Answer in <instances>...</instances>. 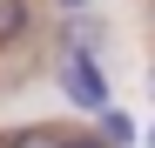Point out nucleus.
<instances>
[{"instance_id":"obj_7","label":"nucleus","mask_w":155,"mask_h":148,"mask_svg":"<svg viewBox=\"0 0 155 148\" xmlns=\"http://www.w3.org/2000/svg\"><path fill=\"white\" fill-rule=\"evenodd\" d=\"M148 148H155V128H148Z\"/></svg>"},{"instance_id":"obj_6","label":"nucleus","mask_w":155,"mask_h":148,"mask_svg":"<svg viewBox=\"0 0 155 148\" xmlns=\"http://www.w3.org/2000/svg\"><path fill=\"white\" fill-rule=\"evenodd\" d=\"M54 7H94V0H54Z\"/></svg>"},{"instance_id":"obj_5","label":"nucleus","mask_w":155,"mask_h":148,"mask_svg":"<svg viewBox=\"0 0 155 148\" xmlns=\"http://www.w3.org/2000/svg\"><path fill=\"white\" fill-rule=\"evenodd\" d=\"M68 148H115L108 135H68Z\"/></svg>"},{"instance_id":"obj_4","label":"nucleus","mask_w":155,"mask_h":148,"mask_svg":"<svg viewBox=\"0 0 155 148\" xmlns=\"http://www.w3.org/2000/svg\"><path fill=\"white\" fill-rule=\"evenodd\" d=\"M14 148H68V135H61V128H20Z\"/></svg>"},{"instance_id":"obj_3","label":"nucleus","mask_w":155,"mask_h":148,"mask_svg":"<svg viewBox=\"0 0 155 148\" xmlns=\"http://www.w3.org/2000/svg\"><path fill=\"white\" fill-rule=\"evenodd\" d=\"M101 135H108V141L121 148V141H135V121H128L121 108H101Z\"/></svg>"},{"instance_id":"obj_1","label":"nucleus","mask_w":155,"mask_h":148,"mask_svg":"<svg viewBox=\"0 0 155 148\" xmlns=\"http://www.w3.org/2000/svg\"><path fill=\"white\" fill-rule=\"evenodd\" d=\"M61 94H68L74 108H88V114L115 108V101H108V81H101V67H94L88 47H61Z\"/></svg>"},{"instance_id":"obj_2","label":"nucleus","mask_w":155,"mask_h":148,"mask_svg":"<svg viewBox=\"0 0 155 148\" xmlns=\"http://www.w3.org/2000/svg\"><path fill=\"white\" fill-rule=\"evenodd\" d=\"M27 27H34V7H27V0H0V47L27 40Z\"/></svg>"}]
</instances>
